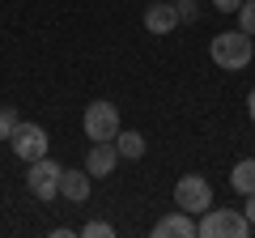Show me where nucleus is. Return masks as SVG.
Here are the masks:
<instances>
[{
	"label": "nucleus",
	"instance_id": "1",
	"mask_svg": "<svg viewBox=\"0 0 255 238\" xmlns=\"http://www.w3.org/2000/svg\"><path fill=\"white\" fill-rule=\"evenodd\" d=\"M213 64L217 68H230V73H238V68L251 64L255 55V38L243 34V30H226V34H213Z\"/></svg>",
	"mask_w": 255,
	"mask_h": 238
},
{
	"label": "nucleus",
	"instance_id": "2",
	"mask_svg": "<svg viewBox=\"0 0 255 238\" xmlns=\"http://www.w3.org/2000/svg\"><path fill=\"white\" fill-rule=\"evenodd\" d=\"M251 221L234 209H209L196 217V238H247Z\"/></svg>",
	"mask_w": 255,
	"mask_h": 238
},
{
	"label": "nucleus",
	"instance_id": "3",
	"mask_svg": "<svg viewBox=\"0 0 255 238\" xmlns=\"http://www.w3.org/2000/svg\"><path fill=\"white\" fill-rule=\"evenodd\" d=\"M174 204H179L183 213H191V217L209 213V209H213V187H209V179H200V174H183L179 183H174Z\"/></svg>",
	"mask_w": 255,
	"mask_h": 238
},
{
	"label": "nucleus",
	"instance_id": "4",
	"mask_svg": "<svg viewBox=\"0 0 255 238\" xmlns=\"http://www.w3.org/2000/svg\"><path fill=\"white\" fill-rule=\"evenodd\" d=\"M85 136L90 140H115V132H119V107L115 102H90L85 107Z\"/></svg>",
	"mask_w": 255,
	"mask_h": 238
},
{
	"label": "nucleus",
	"instance_id": "5",
	"mask_svg": "<svg viewBox=\"0 0 255 238\" xmlns=\"http://www.w3.org/2000/svg\"><path fill=\"white\" fill-rule=\"evenodd\" d=\"M26 187H30V196H34V200H55V196H60V166H55L51 157L30 162Z\"/></svg>",
	"mask_w": 255,
	"mask_h": 238
},
{
	"label": "nucleus",
	"instance_id": "6",
	"mask_svg": "<svg viewBox=\"0 0 255 238\" xmlns=\"http://www.w3.org/2000/svg\"><path fill=\"white\" fill-rule=\"evenodd\" d=\"M9 145H13V153L30 166V162H38V157H47V132L38 128V123H17V132L9 136Z\"/></svg>",
	"mask_w": 255,
	"mask_h": 238
},
{
	"label": "nucleus",
	"instance_id": "7",
	"mask_svg": "<svg viewBox=\"0 0 255 238\" xmlns=\"http://www.w3.org/2000/svg\"><path fill=\"white\" fill-rule=\"evenodd\" d=\"M115 162H119L115 140H94V145H90V157H85V170H90V179H107V174L115 170Z\"/></svg>",
	"mask_w": 255,
	"mask_h": 238
},
{
	"label": "nucleus",
	"instance_id": "8",
	"mask_svg": "<svg viewBox=\"0 0 255 238\" xmlns=\"http://www.w3.org/2000/svg\"><path fill=\"white\" fill-rule=\"evenodd\" d=\"M153 238H196V217L183 213V209L166 213V217L153 226Z\"/></svg>",
	"mask_w": 255,
	"mask_h": 238
},
{
	"label": "nucleus",
	"instance_id": "9",
	"mask_svg": "<svg viewBox=\"0 0 255 238\" xmlns=\"http://www.w3.org/2000/svg\"><path fill=\"white\" fill-rule=\"evenodd\" d=\"M179 26V13H174V0H153L145 9V30L149 34H170Z\"/></svg>",
	"mask_w": 255,
	"mask_h": 238
},
{
	"label": "nucleus",
	"instance_id": "10",
	"mask_svg": "<svg viewBox=\"0 0 255 238\" xmlns=\"http://www.w3.org/2000/svg\"><path fill=\"white\" fill-rule=\"evenodd\" d=\"M60 196L81 204L90 196V170H60Z\"/></svg>",
	"mask_w": 255,
	"mask_h": 238
},
{
	"label": "nucleus",
	"instance_id": "11",
	"mask_svg": "<svg viewBox=\"0 0 255 238\" xmlns=\"http://www.w3.org/2000/svg\"><path fill=\"white\" fill-rule=\"evenodd\" d=\"M230 187H234V192H243V196L255 192V157H243V162L230 170Z\"/></svg>",
	"mask_w": 255,
	"mask_h": 238
},
{
	"label": "nucleus",
	"instance_id": "12",
	"mask_svg": "<svg viewBox=\"0 0 255 238\" xmlns=\"http://www.w3.org/2000/svg\"><path fill=\"white\" fill-rule=\"evenodd\" d=\"M115 149H119V157L136 162V157H145V136H140V132H124V128H119L115 132Z\"/></svg>",
	"mask_w": 255,
	"mask_h": 238
},
{
	"label": "nucleus",
	"instance_id": "13",
	"mask_svg": "<svg viewBox=\"0 0 255 238\" xmlns=\"http://www.w3.org/2000/svg\"><path fill=\"white\" fill-rule=\"evenodd\" d=\"M238 30L255 38V0H243V4H238Z\"/></svg>",
	"mask_w": 255,
	"mask_h": 238
},
{
	"label": "nucleus",
	"instance_id": "14",
	"mask_svg": "<svg viewBox=\"0 0 255 238\" xmlns=\"http://www.w3.org/2000/svg\"><path fill=\"white\" fill-rule=\"evenodd\" d=\"M17 123H21V115L13 107H0V140H9L13 132H17Z\"/></svg>",
	"mask_w": 255,
	"mask_h": 238
},
{
	"label": "nucleus",
	"instance_id": "15",
	"mask_svg": "<svg viewBox=\"0 0 255 238\" xmlns=\"http://www.w3.org/2000/svg\"><path fill=\"white\" fill-rule=\"evenodd\" d=\"M174 13H179V26H191V21H200V9H196V0H174Z\"/></svg>",
	"mask_w": 255,
	"mask_h": 238
},
{
	"label": "nucleus",
	"instance_id": "16",
	"mask_svg": "<svg viewBox=\"0 0 255 238\" xmlns=\"http://www.w3.org/2000/svg\"><path fill=\"white\" fill-rule=\"evenodd\" d=\"M81 234H85V238H111V234H115V226H107V221H90Z\"/></svg>",
	"mask_w": 255,
	"mask_h": 238
},
{
	"label": "nucleus",
	"instance_id": "17",
	"mask_svg": "<svg viewBox=\"0 0 255 238\" xmlns=\"http://www.w3.org/2000/svg\"><path fill=\"white\" fill-rule=\"evenodd\" d=\"M243 217H247V221H251V230H255V192H251V196H247V204H243Z\"/></svg>",
	"mask_w": 255,
	"mask_h": 238
},
{
	"label": "nucleus",
	"instance_id": "18",
	"mask_svg": "<svg viewBox=\"0 0 255 238\" xmlns=\"http://www.w3.org/2000/svg\"><path fill=\"white\" fill-rule=\"evenodd\" d=\"M213 4H217L221 13H238V4H243V0H213Z\"/></svg>",
	"mask_w": 255,
	"mask_h": 238
},
{
	"label": "nucleus",
	"instance_id": "19",
	"mask_svg": "<svg viewBox=\"0 0 255 238\" xmlns=\"http://www.w3.org/2000/svg\"><path fill=\"white\" fill-rule=\"evenodd\" d=\"M247 115H251V123H255V90L247 94Z\"/></svg>",
	"mask_w": 255,
	"mask_h": 238
}]
</instances>
